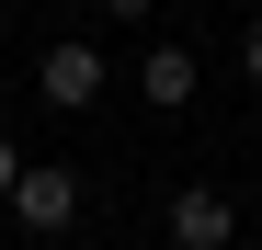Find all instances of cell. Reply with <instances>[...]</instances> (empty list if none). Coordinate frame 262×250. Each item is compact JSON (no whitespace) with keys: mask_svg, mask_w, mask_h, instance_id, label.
I'll list each match as a JSON object with an SVG mask.
<instances>
[{"mask_svg":"<svg viewBox=\"0 0 262 250\" xmlns=\"http://www.w3.org/2000/svg\"><path fill=\"white\" fill-rule=\"evenodd\" d=\"M12 228H23V239L80 228V171H69V159H23V182H12Z\"/></svg>","mask_w":262,"mask_h":250,"instance_id":"cell-1","label":"cell"},{"mask_svg":"<svg viewBox=\"0 0 262 250\" xmlns=\"http://www.w3.org/2000/svg\"><path fill=\"white\" fill-rule=\"evenodd\" d=\"M34 91H46L57 114H92V103H103V46H80V34L46 46V57H34Z\"/></svg>","mask_w":262,"mask_h":250,"instance_id":"cell-2","label":"cell"},{"mask_svg":"<svg viewBox=\"0 0 262 250\" xmlns=\"http://www.w3.org/2000/svg\"><path fill=\"white\" fill-rule=\"evenodd\" d=\"M228 239H239V205L228 193H205V182L171 193V250H228Z\"/></svg>","mask_w":262,"mask_h":250,"instance_id":"cell-3","label":"cell"},{"mask_svg":"<svg viewBox=\"0 0 262 250\" xmlns=\"http://www.w3.org/2000/svg\"><path fill=\"white\" fill-rule=\"evenodd\" d=\"M194 80H205L194 46H148V57H137V91H148L160 114H183V103H194Z\"/></svg>","mask_w":262,"mask_h":250,"instance_id":"cell-4","label":"cell"},{"mask_svg":"<svg viewBox=\"0 0 262 250\" xmlns=\"http://www.w3.org/2000/svg\"><path fill=\"white\" fill-rule=\"evenodd\" d=\"M12 182H23V148H12V137H0V205H12Z\"/></svg>","mask_w":262,"mask_h":250,"instance_id":"cell-5","label":"cell"},{"mask_svg":"<svg viewBox=\"0 0 262 250\" xmlns=\"http://www.w3.org/2000/svg\"><path fill=\"white\" fill-rule=\"evenodd\" d=\"M160 12V0H103V23H148Z\"/></svg>","mask_w":262,"mask_h":250,"instance_id":"cell-6","label":"cell"},{"mask_svg":"<svg viewBox=\"0 0 262 250\" xmlns=\"http://www.w3.org/2000/svg\"><path fill=\"white\" fill-rule=\"evenodd\" d=\"M239 80H262V23H251V34H239Z\"/></svg>","mask_w":262,"mask_h":250,"instance_id":"cell-7","label":"cell"},{"mask_svg":"<svg viewBox=\"0 0 262 250\" xmlns=\"http://www.w3.org/2000/svg\"><path fill=\"white\" fill-rule=\"evenodd\" d=\"M0 250H12V228H0Z\"/></svg>","mask_w":262,"mask_h":250,"instance_id":"cell-8","label":"cell"}]
</instances>
